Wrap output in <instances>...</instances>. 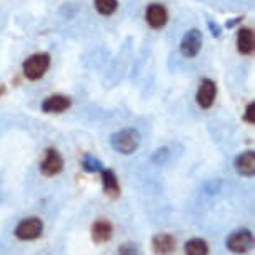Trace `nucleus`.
Returning a JSON list of instances; mask_svg holds the SVG:
<instances>
[{"label": "nucleus", "instance_id": "nucleus-1", "mask_svg": "<svg viewBox=\"0 0 255 255\" xmlns=\"http://www.w3.org/2000/svg\"><path fill=\"white\" fill-rule=\"evenodd\" d=\"M110 145L115 152L122 153V155H130L138 148L140 145V135L135 128L128 127V128H122V130L115 132L112 137H110Z\"/></svg>", "mask_w": 255, "mask_h": 255}, {"label": "nucleus", "instance_id": "nucleus-2", "mask_svg": "<svg viewBox=\"0 0 255 255\" xmlns=\"http://www.w3.org/2000/svg\"><path fill=\"white\" fill-rule=\"evenodd\" d=\"M50 67V55L49 54H33L32 57L23 62V75L28 80H40L45 75V72Z\"/></svg>", "mask_w": 255, "mask_h": 255}, {"label": "nucleus", "instance_id": "nucleus-3", "mask_svg": "<svg viewBox=\"0 0 255 255\" xmlns=\"http://www.w3.org/2000/svg\"><path fill=\"white\" fill-rule=\"evenodd\" d=\"M202 42H204V35L199 28H190V30L185 32V35L182 37L180 42V54L187 57V59H192L200 52L202 49Z\"/></svg>", "mask_w": 255, "mask_h": 255}, {"label": "nucleus", "instance_id": "nucleus-4", "mask_svg": "<svg viewBox=\"0 0 255 255\" xmlns=\"http://www.w3.org/2000/svg\"><path fill=\"white\" fill-rule=\"evenodd\" d=\"M44 222L38 217H27L23 219L15 229V237L20 240H35L42 235Z\"/></svg>", "mask_w": 255, "mask_h": 255}, {"label": "nucleus", "instance_id": "nucleus-5", "mask_svg": "<svg viewBox=\"0 0 255 255\" xmlns=\"http://www.w3.org/2000/svg\"><path fill=\"white\" fill-rule=\"evenodd\" d=\"M254 245V235L250 230H237V232L230 234L227 239V249L234 254H245L252 249Z\"/></svg>", "mask_w": 255, "mask_h": 255}, {"label": "nucleus", "instance_id": "nucleus-6", "mask_svg": "<svg viewBox=\"0 0 255 255\" xmlns=\"http://www.w3.org/2000/svg\"><path fill=\"white\" fill-rule=\"evenodd\" d=\"M40 170H42V174L47 177H54L64 170V158H62L59 150H55V148H52V147L47 148L45 157L40 165Z\"/></svg>", "mask_w": 255, "mask_h": 255}, {"label": "nucleus", "instance_id": "nucleus-7", "mask_svg": "<svg viewBox=\"0 0 255 255\" xmlns=\"http://www.w3.org/2000/svg\"><path fill=\"white\" fill-rule=\"evenodd\" d=\"M215 97H217V85H215L214 80L205 79L200 82L199 90H197V104L200 105L202 109H210L215 102Z\"/></svg>", "mask_w": 255, "mask_h": 255}, {"label": "nucleus", "instance_id": "nucleus-8", "mask_svg": "<svg viewBox=\"0 0 255 255\" xmlns=\"http://www.w3.org/2000/svg\"><path fill=\"white\" fill-rule=\"evenodd\" d=\"M145 20L152 28H163L168 22V12L162 3H150L145 10Z\"/></svg>", "mask_w": 255, "mask_h": 255}, {"label": "nucleus", "instance_id": "nucleus-9", "mask_svg": "<svg viewBox=\"0 0 255 255\" xmlns=\"http://www.w3.org/2000/svg\"><path fill=\"white\" fill-rule=\"evenodd\" d=\"M72 105V100L67 95H50L49 99H45L42 102V110L47 114H62L65 110H69Z\"/></svg>", "mask_w": 255, "mask_h": 255}, {"label": "nucleus", "instance_id": "nucleus-10", "mask_svg": "<svg viewBox=\"0 0 255 255\" xmlns=\"http://www.w3.org/2000/svg\"><path fill=\"white\" fill-rule=\"evenodd\" d=\"M175 239L170 234H157L152 239V247L157 255H170L175 250Z\"/></svg>", "mask_w": 255, "mask_h": 255}, {"label": "nucleus", "instance_id": "nucleus-11", "mask_svg": "<svg viewBox=\"0 0 255 255\" xmlns=\"http://www.w3.org/2000/svg\"><path fill=\"white\" fill-rule=\"evenodd\" d=\"M237 49L240 54L244 55H250L254 54L255 49V35L254 30L249 27H242L237 33Z\"/></svg>", "mask_w": 255, "mask_h": 255}, {"label": "nucleus", "instance_id": "nucleus-12", "mask_svg": "<svg viewBox=\"0 0 255 255\" xmlns=\"http://www.w3.org/2000/svg\"><path fill=\"white\" fill-rule=\"evenodd\" d=\"M235 170L244 177H252L255 174V153L252 150L240 153L235 158Z\"/></svg>", "mask_w": 255, "mask_h": 255}, {"label": "nucleus", "instance_id": "nucleus-13", "mask_svg": "<svg viewBox=\"0 0 255 255\" xmlns=\"http://www.w3.org/2000/svg\"><path fill=\"white\" fill-rule=\"evenodd\" d=\"M112 224L109 220H97L94 225H92V239L94 242L97 244H105L109 242L110 237H112Z\"/></svg>", "mask_w": 255, "mask_h": 255}, {"label": "nucleus", "instance_id": "nucleus-14", "mask_svg": "<svg viewBox=\"0 0 255 255\" xmlns=\"http://www.w3.org/2000/svg\"><path fill=\"white\" fill-rule=\"evenodd\" d=\"M102 182H104V190L109 197H119L120 194V185L117 180V175H115L114 170L110 168H104L102 170Z\"/></svg>", "mask_w": 255, "mask_h": 255}, {"label": "nucleus", "instance_id": "nucleus-15", "mask_svg": "<svg viewBox=\"0 0 255 255\" xmlns=\"http://www.w3.org/2000/svg\"><path fill=\"white\" fill-rule=\"evenodd\" d=\"M185 255H209V245L202 239H190L185 244Z\"/></svg>", "mask_w": 255, "mask_h": 255}, {"label": "nucleus", "instance_id": "nucleus-16", "mask_svg": "<svg viewBox=\"0 0 255 255\" xmlns=\"http://www.w3.org/2000/svg\"><path fill=\"white\" fill-rule=\"evenodd\" d=\"M94 7L100 15H112L119 8V0H94Z\"/></svg>", "mask_w": 255, "mask_h": 255}, {"label": "nucleus", "instance_id": "nucleus-17", "mask_svg": "<svg viewBox=\"0 0 255 255\" xmlns=\"http://www.w3.org/2000/svg\"><path fill=\"white\" fill-rule=\"evenodd\" d=\"M82 165H84V170L85 172H90V174H95V172H102V162L99 158H95L92 153H87L82 160Z\"/></svg>", "mask_w": 255, "mask_h": 255}, {"label": "nucleus", "instance_id": "nucleus-18", "mask_svg": "<svg viewBox=\"0 0 255 255\" xmlns=\"http://www.w3.org/2000/svg\"><path fill=\"white\" fill-rule=\"evenodd\" d=\"M119 255H140V250H138V247H137L135 244L128 242V244L120 245Z\"/></svg>", "mask_w": 255, "mask_h": 255}, {"label": "nucleus", "instance_id": "nucleus-19", "mask_svg": "<svg viewBox=\"0 0 255 255\" xmlns=\"http://www.w3.org/2000/svg\"><path fill=\"white\" fill-rule=\"evenodd\" d=\"M244 120L249 124H255V102H250L245 109V114H244Z\"/></svg>", "mask_w": 255, "mask_h": 255}, {"label": "nucleus", "instance_id": "nucleus-20", "mask_svg": "<svg viewBox=\"0 0 255 255\" xmlns=\"http://www.w3.org/2000/svg\"><path fill=\"white\" fill-rule=\"evenodd\" d=\"M209 28H210V32H212V35H214V37H220V33H222L220 27L215 25L214 20H209Z\"/></svg>", "mask_w": 255, "mask_h": 255}, {"label": "nucleus", "instance_id": "nucleus-21", "mask_svg": "<svg viewBox=\"0 0 255 255\" xmlns=\"http://www.w3.org/2000/svg\"><path fill=\"white\" fill-rule=\"evenodd\" d=\"M240 20V18H234V20H229V23H227V27H234L235 23H237Z\"/></svg>", "mask_w": 255, "mask_h": 255}]
</instances>
